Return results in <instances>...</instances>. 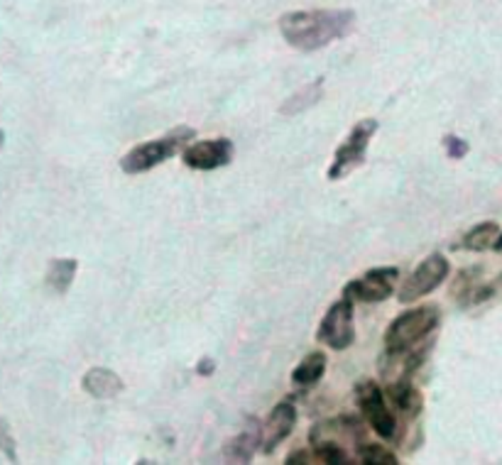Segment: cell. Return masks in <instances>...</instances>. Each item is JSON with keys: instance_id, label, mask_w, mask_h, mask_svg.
<instances>
[{"instance_id": "19", "label": "cell", "mask_w": 502, "mask_h": 465, "mask_svg": "<svg viewBox=\"0 0 502 465\" xmlns=\"http://www.w3.org/2000/svg\"><path fill=\"white\" fill-rule=\"evenodd\" d=\"M356 458H358V463L363 465H397V456L385 448L383 443H368V441H363L358 448H356Z\"/></svg>"}, {"instance_id": "15", "label": "cell", "mask_w": 502, "mask_h": 465, "mask_svg": "<svg viewBox=\"0 0 502 465\" xmlns=\"http://www.w3.org/2000/svg\"><path fill=\"white\" fill-rule=\"evenodd\" d=\"M390 399L407 419H417L424 409V399L412 382H390Z\"/></svg>"}, {"instance_id": "9", "label": "cell", "mask_w": 502, "mask_h": 465, "mask_svg": "<svg viewBox=\"0 0 502 465\" xmlns=\"http://www.w3.org/2000/svg\"><path fill=\"white\" fill-rule=\"evenodd\" d=\"M400 279V268H373L363 277L350 279L343 286V296L350 299L353 304H380L387 296L395 292V282Z\"/></svg>"}, {"instance_id": "2", "label": "cell", "mask_w": 502, "mask_h": 465, "mask_svg": "<svg viewBox=\"0 0 502 465\" xmlns=\"http://www.w3.org/2000/svg\"><path fill=\"white\" fill-rule=\"evenodd\" d=\"M441 309L434 304L417 306L397 316L395 321L387 326L385 331V353L387 355H400L404 350L414 348L439 329Z\"/></svg>"}, {"instance_id": "10", "label": "cell", "mask_w": 502, "mask_h": 465, "mask_svg": "<svg viewBox=\"0 0 502 465\" xmlns=\"http://www.w3.org/2000/svg\"><path fill=\"white\" fill-rule=\"evenodd\" d=\"M233 154V143L228 137H214V140H198V143L189 145L187 150L181 153V162L187 164L189 170L214 171L231 164Z\"/></svg>"}, {"instance_id": "16", "label": "cell", "mask_w": 502, "mask_h": 465, "mask_svg": "<svg viewBox=\"0 0 502 465\" xmlns=\"http://www.w3.org/2000/svg\"><path fill=\"white\" fill-rule=\"evenodd\" d=\"M326 373V353L316 350V353H309L299 365L295 367L292 373V382L302 390H309V387L319 385V380Z\"/></svg>"}, {"instance_id": "13", "label": "cell", "mask_w": 502, "mask_h": 465, "mask_svg": "<svg viewBox=\"0 0 502 465\" xmlns=\"http://www.w3.org/2000/svg\"><path fill=\"white\" fill-rule=\"evenodd\" d=\"M84 392L91 394L93 399H113L126 390V382L108 367H91L89 373L81 380Z\"/></svg>"}, {"instance_id": "12", "label": "cell", "mask_w": 502, "mask_h": 465, "mask_svg": "<svg viewBox=\"0 0 502 465\" xmlns=\"http://www.w3.org/2000/svg\"><path fill=\"white\" fill-rule=\"evenodd\" d=\"M258 448H262V426L252 417L245 424V429L225 443L224 461L225 463H251Z\"/></svg>"}, {"instance_id": "5", "label": "cell", "mask_w": 502, "mask_h": 465, "mask_svg": "<svg viewBox=\"0 0 502 465\" xmlns=\"http://www.w3.org/2000/svg\"><path fill=\"white\" fill-rule=\"evenodd\" d=\"M363 421L358 417H346V414L319 421L314 429L309 431L312 448H316V451H346L348 443L358 448L365 441V424Z\"/></svg>"}, {"instance_id": "17", "label": "cell", "mask_w": 502, "mask_h": 465, "mask_svg": "<svg viewBox=\"0 0 502 465\" xmlns=\"http://www.w3.org/2000/svg\"><path fill=\"white\" fill-rule=\"evenodd\" d=\"M76 269H79V262L72 258H62V259H52L49 262V269H47V286L52 289L54 294H66L69 286H72L74 277H76Z\"/></svg>"}, {"instance_id": "22", "label": "cell", "mask_w": 502, "mask_h": 465, "mask_svg": "<svg viewBox=\"0 0 502 465\" xmlns=\"http://www.w3.org/2000/svg\"><path fill=\"white\" fill-rule=\"evenodd\" d=\"M0 453L8 458L10 463H18V448H15V439L5 419H0Z\"/></svg>"}, {"instance_id": "7", "label": "cell", "mask_w": 502, "mask_h": 465, "mask_svg": "<svg viewBox=\"0 0 502 465\" xmlns=\"http://www.w3.org/2000/svg\"><path fill=\"white\" fill-rule=\"evenodd\" d=\"M353 302L350 299H339L336 304L329 306V311L323 313L316 340L329 346L331 350H346L356 340V326H353Z\"/></svg>"}, {"instance_id": "20", "label": "cell", "mask_w": 502, "mask_h": 465, "mask_svg": "<svg viewBox=\"0 0 502 465\" xmlns=\"http://www.w3.org/2000/svg\"><path fill=\"white\" fill-rule=\"evenodd\" d=\"M480 275V268H471V269H461L456 277V285L451 286V294L458 296V299H471L473 294V285H476V277Z\"/></svg>"}, {"instance_id": "1", "label": "cell", "mask_w": 502, "mask_h": 465, "mask_svg": "<svg viewBox=\"0 0 502 465\" xmlns=\"http://www.w3.org/2000/svg\"><path fill=\"white\" fill-rule=\"evenodd\" d=\"M356 27L353 10H292L279 18V32L299 52H316L336 39L348 37Z\"/></svg>"}, {"instance_id": "14", "label": "cell", "mask_w": 502, "mask_h": 465, "mask_svg": "<svg viewBox=\"0 0 502 465\" xmlns=\"http://www.w3.org/2000/svg\"><path fill=\"white\" fill-rule=\"evenodd\" d=\"M321 96H323V79H316L312 81V83L302 86L296 93H292V96L282 103L279 113H282L285 118L299 116V113H304V110H309V108H314L316 103L321 101Z\"/></svg>"}, {"instance_id": "25", "label": "cell", "mask_w": 502, "mask_h": 465, "mask_svg": "<svg viewBox=\"0 0 502 465\" xmlns=\"http://www.w3.org/2000/svg\"><path fill=\"white\" fill-rule=\"evenodd\" d=\"M3 145H5V133L0 130V150H3Z\"/></svg>"}, {"instance_id": "6", "label": "cell", "mask_w": 502, "mask_h": 465, "mask_svg": "<svg viewBox=\"0 0 502 465\" xmlns=\"http://www.w3.org/2000/svg\"><path fill=\"white\" fill-rule=\"evenodd\" d=\"M356 397H358V407L363 419L370 429L375 431L380 439H395L397 436V417L387 404L385 392L380 390L377 382L373 380H363L356 387Z\"/></svg>"}, {"instance_id": "21", "label": "cell", "mask_w": 502, "mask_h": 465, "mask_svg": "<svg viewBox=\"0 0 502 465\" xmlns=\"http://www.w3.org/2000/svg\"><path fill=\"white\" fill-rule=\"evenodd\" d=\"M444 150H446V157L449 160H463L468 154V150H471V145L463 140V137H458V135H444Z\"/></svg>"}, {"instance_id": "23", "label": "cell", "mask_w": 502, "mask_h": 465, "mask_svg": "<svg viewBox=\"0 0 502 465\" xmlns=\"http://www.w3.org/2000/svg\"><path fill=\"white\" fill-rule=\"evenodd\" d=\"M214 370H216V363L211 358H201V363H198V365H197V373L201 377L214 375Z\"/></svg>"}, {"instance_id": "11", "label": "cell", "mask_w": 502, "mask_h": 465, "mask_svg": "<svg viewBox=\"0 0 502 465\" xmlns=\"http://www.w3.org/2000/svg\"><path fill=\"white\" fill-rule=\"evenodd\" d=\"M296 426V407L292 404V397H287L285 402L275 404V409L269 412L268 426L262 431V453L272 456L277 451L289 434Z\"/></svg>"}, {"instance_id": "24", "label": "cell", "mask_w": 502, "mask_h": 465, "mask_svg": "<svg viewBox=\"0 0 502 465\" xmlns=\"http://www.w3.org/2000/svg\"><path fill=\"white\" fill-rule=\"evenodd\" d=\"M493 250H498V252H502V232L498 235V241H495V245H493Z\"/></svg>"}, {"instance_id": "18", "label": "cell", "mask_w": 502, "mask_h": 465, "mask_svg": "<svg viewBox=\"0 0 502 465\" xmlns=\"http://www.w3.org/2000/svg\"><path fill=\"white\" fill-rule=\"evenodd\" d=\"M500 235V225L495 221H485V224H478L476 228H471L463 238V248L471 252H483L488 248H493L495 241Z\"/></svg>"}, {"instance_id": "4", "label": "cell", "mask_w": 502, "mask_h": 465, "mask_svg": "<svg viewBox=\"0 0 502 465\" xmlns=\"http://www.w3.org/2000/svg\"><path fill=\"white\" fill-rule=\"evenodd\" d=\"M377 123L375 118H363L358 120L353 130L348 133V137L339 145V150L333 154L331 160V167L326 171V177L331 181H339L343 180L346 174L360 167V164H365V154H368V145L373 140V135L377 133Z\"/></svg>"}, {"instance_id": "3", "label": "cell", "mask_w": 502, "mask_h": 465, "mask_svg": "<svg viewBox=\"0 0 502 465\" xmlns=\"http://www.w3.org/2000/svg\"><path fill=\"white\" fill-rule=\"evenodd\" d=\"M194 135L197 133H194L191 127L180 126L174 127L172 133L164 135V137L135 145L130 153H126L120 157V170L126 171V174H145V171L154 170L157 164L174 157L181 145L191 143Z\"/></svg>"}, {"instance_id": "8", "label": "cell", "mask_w": 502, "mask_h": 465, "mask_svg": "<svg viewBox=\"0 0 502 465\" xmlns=\"http://www.w3.org/2000/svg\"><path fill=\"white\" fill-rule=\"evenodd\" d=\"M449 277V259L444 258L441 252H431L429 258H424L419 262V268L414 269L410 279L404 282L402 289L397 292V299L402 304L417 302L422 296L436 292L441 286V282Z\"/></svg>"}]
</instances>
